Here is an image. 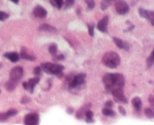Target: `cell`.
Here are the masks:
<instances>
[{
    "label": "cell",
    "mask_w": 154,
    "mask_h": 125,
    "mask_svg": "<svg viewBox=\"0 0 154 125\" xmlns=\"http://www.w3.org/2000/svg\"><path fill=\"white\" fill-rule=\"evenodd\" d=\"M119 111H120V113L122 114L123 115H126V110H125V109L123 107H122V106H119Z\"/></svg>",
    "instance_id": "37"
},
{
    "label": "cell",
    "mask_w": 154,
    "mask_h": 125,
    "mask_svg": "<svg viewBox=\"0 0 154 125\" xmlns=\"http://www.w3.org/2000/svg\"><path fill=\"white\" fill-rule=\"evenodd\" d=\"M75 0H65L64 2V6H65V9H68L69 7H72V5L75 3Z\"/></svg>",
    "instance_id": "27"
},
{
    "label": "cell",
    "mask_w": 154,
    "mask_h": 125,
    "mask_svg": "<svg viewBox=\"0 0 154 125\" xmlns=\"http://www.w3.org/2000/svg\"><path fill=\"white\" fill-rule=\"evenodd\" d=\"M17 112L16 110H14V109H11V110L8 111L7 112H6V115H8V117H12V116H14V115H17Z\"/></svg>",
    "instance_id": "31"
},
{
    "label": "cell",
    "mask_w": 154,
    "mask_h": 125,
    "mask_svg": "<svg viewBox=\"0 0 154 125\" xmlns=\"http://www.w3.org/2000/svg\"><path fill=\"white\" fill-rule=\"evenodd\" d=\"M144 114L150 119H152V118H154V111L152 109H150V108H146L144 109Z\"/></svg>",
    "instance_id": "24"
},
{
    "label": "cell",
    "mask_w": 154,
    "mask_h": 125,
    "mask_svg": "<svg viewBox=\"0 0 154 125\" xmlns=\"http://www.w3.org/2000/svg\"><path fill=\"white\" fill-rule=\"evenodd\" d=\"M105 108H108V109H111L114 106V103H113L112 101H107L106 103H105Z\"/></svg>",
    "instance_id": "35"
},
{
    "label": "cell",
    "mask_w": 154,
    "mask_h": 125,
    "mask_svg": "<svg viewBox=\"0 0 154 125\" xmlns=\"http://www.w3.org/2000/svg\"><path fill=\"white\" fill-rule=\"evenodd\" d=\"M138 13H139L140 16L141 17L147 19L151 23V25L154 26V11H153V10H147L142 8V7H140L138 9Z\"/></svg>",
    "instance_id": "8"
},
{
    "label": "cell",
    "mask_w": 154,
    "mask_h": 125,
    "mask_svg": "<svg viewBox=\"0 0 154 125\" xmlns=\"http://www.w3.org/2000/svg\"><path fill=\"white\" fill-rule=\"evenodd\" d=\"M42 69L46 73L50 74L57 75V76H61L63 74V70L64 67L61 64H53V63H44L42 64Z\"/></svg>",
    "instance_id": "2"
},
{
    "label": "cell",
    "mask_w": 154,
    "mask_h": 125,
    "mask_svg": "<svg viewBox=\"0 0 154 125\" xmlns=\"http://www.w3.org/2000/svg\"><path fill=\"white\" fill-rule=\"evenodd\" d=\"M30 101V99L29 98V97H23L22 98V100H21V103H22V104H25V103H29V102Z\"/></svg>",
    "instance_id": "36"
},
{
    "label": "cell",
    "mask_w": 154,
    "mask_h": 125,
    "mask_svg": "<svg viewBox=\"0 0 154 125\" xmlns=\"http://www.w3.org/2000/svg\"><path fill=\"white\" fill-rule=\"evenodd\" d=\"M85 115L87 117L86 118V121L87 123H93V113L90 110H87L85 112Z\"/></svg>",
    "instance_id": "23"
},
{
    "label": "cell",
    "mask_w": 154,
    "mask_h": 125,
    "mask_svg": "<svg viewBox=\"0 0 154 125\" xmlns=\"http://www.w3.org/2000/svg\"><path fill=\"white\" fill-rule=\"evenodd\" d=\"M102 113L104 115L108 117H114L115 116V112L113 111L112 109H108V108H105L102 109Z\"/></svg>",
    "instance_id": "22"
},
{
    "label": "cell",
    "mask_w": 154,
    "mask_h": 125,
    "mask_svg": "<svg viewBox=\"0 0 154 125\" xmlns=\"http://www.w3.org/2000/svg\"><path fill=\"white\" fill-rule=\"evenodd\" d=\"M114 1L115 0H102V2H101V9L103 10H106Z\"/></svg>",
    "instance_id": "19"
},
{
    "label": "cell",
    "mask_w": 154,
    "mask_h": 125,
    "mask_svg": "<svg viewBox=\"0 0 154 125\" xmlns=\"http://www.w3.org/2000/svg\"><path fill=\"white\" fill-rule=\"evenodd\" d=\"M33 73L37 76H40V75L42 74V67H38V66L35 67L34 70H33Z\"/></svg>",
    "instance_id": "29"
},
{
    "label": "cell",
    "mask_w": 154,
    "mask_h": 125,
    "mask_svg": "<svg viewBox=\"0 0 154 125\" xmlns=\"http://www.w3.org/2000/svg\"><path fill=\"white\" fill-rule=\"evenodd\" d=\"M20 56L21 58H23V59L29 60V61H34L35 57L32 56V55H30L26 50L25 48H22V50L20 52Z\"/></svg>",
    "instance_id": "16"
},
{
    "label": "cell",
    "mask_w": 154,
    "mask_h": 125,
    "mask_svg": "<svg viewBox=\"0 0 154 125\" xmlns=\"http://www.w3.org/2000/svg\"><path fill=\"white\" fill-rule=\"evenodd\" d=\"M8 14L5 12H3V11H0V21H3V20H5L6 19H8Z\"/></svg>",
    "instance_id": "30"
},
{
    "label": "cell",
    "mask_w": 154,
    "mask_h": 125,
    "mask_svg": "<svg viewBox=\"0 0 154 125\" xmlns=\"http://www.w3.org/2000/svg\"><path fill=\"white\" fill-rule=\"evenodd\" d=\"M108 23V16H104L102 19L99 22L97 25V28L102 32H106L107 26Z\"/></svg>",
    "instance_id": "12"
},
{
    "label": "cell",
    "mask_w": 154,
    "mask_h": 125,
    "mask_svg": "<svg viewBox=\"0 0 154 125\" xmlns=\"http://www.w3.org/2000/svg\"><path fill=\"white\" fill-rule=\"evenodd\" d=\"M9 76H10V80L17 83L20 80L22 76H23V69L20 66L14 67L10 71Z\"/></svg>",
    "instance_id": "3"
},
{
    "label": "cell",
    "mask_w": 154,
    "mask_h": 125,
    "mask_svg": "<svg viewBox=\"0 0 154 125\" xmlns=\"http://www.w3.org/2000/svg\"><path fill=\"white\" fill-rule=\"evenodd\" d=\"M11 1L12 2L15 3V4H17V3L19 2V0H11Z\"/></svg>",
    "instance_id": "39"
},
{
    "label": "cell",
    "mask_w": 154,
    "mask_h": 125,
    "mask_svg": "<svg viewBox=\"0 0 154 125\" xmlns=\"http://www.w3.org/2000/svg\"><path fill=\"white\" fill-rule=\"evenodd\" d=\"M8 118L6 113H0V121H5Z\"/></svg>",
    "instance_id": "34"
},
{
    "label": "cell",
    "mask_w": 154,
    "mask_h": 125,
    "mask_svg": "<svg viewBox=\"0 0 154 125\" xmlns=\"http://www.w3.org/2000/svg\"><path fill=\"white\" fill-rule=\"evenodd\" d=\"M0 93H1V91H0Z\"/></svg>",
    "instance_id": "40"
},
{
    "label": "cell",
    "mask_w": 154,
    "mask_h": 125,
    "mask_svg": "<svg viewBox=\"0 0 154 125\" xmlns=\"http://www.w3.org/2000/svg\"><path fill=\"white\" fill-rule=\"evenodd\" d=\"M16 85H17L16 82L10 80V81H8V82H6L5 87L6 90H8V91H12L15 89V88H16Z\"/></svg>",
    "instance_id": "18"
},
{
    "label": "cell",
    "mask_w": 154,
    "mask_h": 125,
    "mask_svg": "<svg viewBox=\"0 0 154 125\" xmlns=\"http://www.w3.org/2000/svg\"><path fill=\"white\" fill-rule=\"evenodd\" d=\"M85 74L81 73V74H78L77 76H75L71 78V79H69V81L70 88H75L77 87L80 86L81 85H82L84 82V80H85Z\"/></svg>",
    "instance_id": "5"
},
{
    "label": "cell",
    "mask_w": 154,
    "mask_h": 125,
    "mask_svg": "<svg viewBox=\"0 0 154 125\" xmlns=\"http://www.w3.org/2000/svg\"><path fill=\"white\" fill-rule=\"evenodd\" d=\"M113 40H114L115 44L117 45L119 48H120V49H125V50H127V51L129 49L130 46H129V44L127 43V42L123 41V40H122L121 39L117 38V37H114Z\"/></svg>",
    "instance_id": "13"
},
{
    "label": "cell",
    "mask_w": 154,
    "mask_h": 125,
    "mask_svg": "<svg viewBox=\"0 0 154 125\" xmlns=\"http://www.w3.org/2000/svg\"><path fill=\"white\" fill-rule=\"evenodd\" d=\"M85 2L87 4V7H88L89 10H92L93 7H95V1L94 0H84Z\"/></svg>",
    "instance_id": "28"
},
{
    "label": "cell",
    "mask_w": 154,
    "mask_h": 125,
    "mask_svg": "<svg viewBox=\"0 0 154 125\" xmlns=\"http://www.w3.org/2000/svg\"><path fill=\"white\" fill-rule=\"evenodd\" d=\"M39 82V78L35 77L30 79L28 82H24L23 83V86L25 88L26 90H29L31 93L33 92V90H34V88L35 87V85H37Z\"/></svg>",
    "instance_id": "10"
},
{
    "label": "cell",
    "mask_w": 154,
    "mask_h": 125,
    "mask_svg": "<svg viewBox=\"0 0 154 125\" xmlns=\"http://www.w3.org/2000/svg\"><path fill=\"white\" fill-rule=\"evenodd\" d=\"M51 3L57 8L60 9L63 5V0H51Z\"/></svg>",
    "instance_id": "25"
},
{
    "label": "cell",
    "mask_w": 154,
    "mask_h": 125,
    "mask_svg": "<svg viewBox=\"0 0 154 125\" xmlns=\"http://www.w3.org/2000/svg\"><path fill=\"white\" fill-rule=\"evenodd\" d=\"M39 30L42 31H50V32H53V31H56V28L54 27L51 26V25H48V24H42L39 27Z\"/></svg>",
    "instance_id": "17"
},
{
    "label": "cell",
    "mask_w": 154,
    "mask_h": 125,
    "mask_svg": "<svg viewBox=\"0 0 154 125\" xmlns=\"http://www.w3.org/2000/svg\"><path fill=\"white\" fill-rule=\"evenodd\" d=\"M88 106H85L84 107L81 108V109H80L79 111H78V112H77L76 114V118H78V119H81V118H83V117H84V115H85V112L86 111L88 110Z\"/></svg>",
    "instance_id": "20"
},
{
    "label": "cell",
    "mask_w": 154,
    "mask_h": 125,
    "mask_svg": "<svg viewBox=\"0 0 154 125\" xmlns=\"http://www.w3.org/2000/svg\"><path fill=\"white\" fill-rule=\"evenodd\" d=\"M39 122V117L36 113L27 114L24 118L25 125H38Z\"/></svg>",
    "instance_id": "9"
},
{
    "label": "cell",
    "mask_w": 154,
    "mask_h": 125,
    "mask_svg": "<svg viewBox=\"0 0 154 125\" xmlns=\"http://www.w3.org/2000/svg\"><path fill=\"white\" fill-rule=\"evenodd\" d=\"M102 63L110 68H116L120 63V58L115 52H108L104 55Z\"/></svg>",
    "instance_id": "1"
},
{
    "label": "cell",
    "mask_w": 154,
    "mask_h": 125,
    "mask_svg": "<svg viewBox=\"0 0 154 125\" xmlns=\"http://www.w3.org/2000/svg\"><path fill=\"white\" fill-rule=\"evenodd\" d=\"M4 56L5 58H7L8 59L10 60L12 62H17V61H19L20 55H18L17 52H7L4 55Z\"/></svg>",
    "instance_id": "14"
},
{
    "label": "cell",
    "mask_w": 154,
    "mask_h": 125,
    "mask_svg": "<svg viewBox=\"0 0 154 125\" xmlns=\"http://www.w3.org/2000/svg\"><path fill=\"white\" fill-rule=\"evenodd\" d=\"M115 9L119 14L123 15L129 11V7L127 3L123 0H117L115 1Z\"/></svg>",
    "instance_id": "7"
},
{
    "label": "cell",
    "mask_w": 154,
    "mask_h": 125,
    "mask_svg": "<svg viewBox=\"0 0 154 125\" xmlns=\"http://www.w3.org/2000/svg\"><path fill=\"white\" fill-rule=\"evenodd\" d=\"M153 64H154V47H153V51H152V52L150 53V56H149L147 59V67L150 68V67H151L152 66H153Z\"/></svg>",
    "instance_id": "21"
},
{
    "label": "cell",
    "mask_w": 154,
    "mask_h": 125,
    "mask_svg": "<svg viewBox=\"0 0 154 125\" xmlns=\"http://www.w3.org/2000/svg\"><path fill=\"white\" fill-rule=\"evenodd\" d=\"M148 100H149V103H150V106L153 108V110L154 111V96H153V95L149 96Z\"/></svg>",
    "instance_id": "33"
},
{
    "label": "cell",
    "mask_w": 154,
    "mask_h": 125,
    "mask_svg": "<svg viewBox=\"0 0 154 125\" xmlns=\"http://www.w3.org/2000/svg\"><path fill=\"white\" fill-rule=\"evenodd\" d=\"M132 103L137 111H141V107H142V101H141V99L140 97H134L132 100Z\"/></svg>",
    "instance_id": "15"
},
{
    "label": "cell",
    "mask_w": 154,
    "mask_h": 125,
    "mask_svg": "<svg viewBox=\"0 0 154 125\" xmlns=\"http://www.w3.org/2000/svg\"><path fill=\"white\" fill-rule=\"evenodd\" d=\"M47 10L42 6H36L33 10V15L36 17L44 18L47 15Z\"/></svg>",
    "instance_id": "11"
},
{
    "label": "cell",
    "mask_w": 154,
    "mask_h": 125,
    "mask_svg": "<svg viewBox=\"0 0 154 125\" xmlns=\"http://www.w3.org/2000/svg\"><path fill=\"white\" fill-rule=\"evenodd\" d=\"M103 82L105 84V88L108 91H111L113 88H115V74L114 73H108L103 77Z\"/></svg>",
    "instance_id": "4"
},
{
    "label": "cell",
    "mask_w": 154,
    "mask_h": 125,
    "mask_svg": "<svg viewBox=\"0 0 154 125\" xmlns=\"http://www.w3.org/2000/svg\"><path fill=\"white\" fill-rule=\"evenodd\" d=\"M111 94L114 96V98L115 101L118 102V103H127L128 100L126 97H125L124 94H123V88H116L111 90Z\"/></svg>",
    "instance_id": "6"
},
{
    "label": "cell",
    "mask_w": 154,
    "mask_h": 125,
    "mask_svg": "<svg viewBox=\"0 0 154 125\" xmlns=\"http://www.w3.org/2000/svg\"><path fill=\"white\" fill-rule=\"evenodd\" d=\"M87 27H88L89 34L91 36H93V34H94V25H90V24H88Z\"/></svg>",
    "instance_id": "32"
},
{
    "label": "cell",
    "mask_w": 154,
    "mask_h": 125,
    "mask_svg": "<svg viewBox=\"0 0 154 125\" xmlns=\"http://www.w3.org/2000/svg\"><path fill=\"white\" fill-rule=\"evenodd\" d=\"M49 52L53 56H55L57 55V46L55 43H52L51 46H49Z\"/></svg>",
    "instance_id": "26"
},
{
    "label": "cell",
    "mask_w": 154,
    "mask_h": 125,
    "mask_svg": "<svg viewBox=\"0 0 154 125\" xmlns=\"http://www.w3.org/2000/svg\"><path fill=\"white\" fill-rule=\"evenodd\" d=\"M67 112H69V114L72 113V112H73V109H72V108H69V109H67Z\"/></svg>",
    "instance_id": "38"
}]
</instances>
